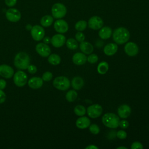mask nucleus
<instances>
[{
    "instance_id": "31",
    "label": "nucleus",
    "mask_w": 149,
    "mask_h": 149,
    "mask_svg": "<svg viewBox=\"0 0 149 149\" xmlns=\"http://www.w3.org/2000/svg\"><path fill=\"white\" fill-rule=\"evenodd\" d=\"M89 130L93 134H98L100 132V129L97 125L92 124L89 126Z\"/></svg>"
},
{
    "instance_id": "30",
    "label": "nucleus",
    "mask_w": 149,
    "mask_h": 149,
    "mask_svg": "<svg viewBox=\"0 0 149 149\" xmlns=\"http://www.w3.org/2000/svg\"><path fill=\"white\" fill-rule=\"evenodd\" d=\"M87 26V22L84 20H81L78 21L75 24L74 27H75V29L78 31H83L86 29Z\"/></svg>"
},
{
    "instance_id": "41",
    "label": "nucleus",
    "mask_w": 149,
    "mask_h": 149,
    "mask_svg": "<svg viewBox=\"0 0 149 149\" xmlns=\"http://www.w3.org/2000/svg\"><path fill=\"white\" fill-rule=\"evenodd\" d=\"M6 86V82L4 79H0V89L3 90Z\"/></svg>"
},
{
    "instance_id": "1",
    "label": "nucleus",
    "mask_w": 149,
    "mask_h": 149,
    "mask_svg": "<svg viewBox=\"0 0 149 149\" xmlns=\"http://www.w3.org/2000/svg\"><path fill=\"white\" fill-rule=\"evenodd\" d=\"M112 37L113 41L119 44H123L128 41L130 38V33L128 30L125 27H120L116 28L113 34Z\"/></svg>"
},
{
    "instance_id": "32",
    "label": "nucleus",
    "mask_w": 149,
    "mask_h": 149,
    "mask_svg": "<svg viewBox=\"0 0 149 149\" xmlns=\"http://www.w3.org/2000/svg\"><path fill=\"white\" fill-rule=\"evenodd\" d=\"M98 60V57L96 54H90V55L87 58V61L90 63H95Z\"/></svg>"
},
{
    "instance_id": "28",
    "label": "nucleus",
    "mask_w": 149,
    "mask_h": 149,
    "mask_svg": "<svg viewBox=\"0 0 149 149\" xmlns=\"http://www.w3.org/2000/svg\"><path fill=\"white\" fill-rule=\"evenodd\" d=\"M77 97V92L74 90H70L66 94L65 98L68 102H73L74 101Z\"/></svg>"
},
{
    "instance_id": "6",
    "label": "nucleus",
    "mask_w": 149,
    "mask_h": 149,
    "mask_svg": "<svg viewBox=\"0 0 149 149\" xmlns=\"http://www.w3.org/2000/svg\"><path fill=\"white\" fill-rule=\"evenodd\" d=\"M13 81L16 86L18 87L24 86L27 82V76L22 70H18L13 74Z\"/></svg>"
},
{
    "instance_id": "37",
    "label": "nucleus",
    "mask_w": 149,
    "mask_h": 149,
    "mask_svg": "<svg viewBox=\"0 0 149 149\" xmlns=\"http://www.w3.org/2000/svg\"><path fill=\"white\" fill-rule=\"evenodd\" d=\"M28 72L31 74H34L37 71V67L34 65H29L27 68Z\"/></svg>"
},
{
    "instance_id": "24",
    "label": "nucleus",
    "mask_w": 149,
    "mask_h": 149,
    "mask_svg": "<svg viewBox=\"0 0 149 149\" xmlns=\"http://www.w3.org/2000/svg\"><path fill=\"white\" fill-rule=\"evenodd\" d=\"M54 22V17L51 15H45L40 20V24L42 26L47 27L50 26Z\"/></svg>"
},
{
    "instance_id": "33",
    "label": "nucleus",
    "mask_w": 149,
    "mask_h": 149,
    "mask_svg": "<svg viewBox=\"0 0 149 149\" xmlns=\"http://www.w3.org/2000/svg\"><path fill=\"white\" fill-rule=\"evenodd\" d=\"M52 78V73L51 72H45L42 76V79L45 81H49Z\"/></svg>"
},
{
    "instance_id": "25",
    "label": "nucleus",
    "mask_w": 149,
    "mask_h": 149,
    "mask_svg": "<svg viewBox=\"0 0 149 149\" xmlns=\"http://www.w3.org/2000/svg\"><path fill=\"white\" fill-rule=\"evenodd\" d=\"M61 57L59 55L56 54H52L48 56V61L52 65H58L61 63Z\"/></svg>"
},
{
    "instance_id": "14",
    "label": "nucleus",
    "mask_w": 149,
    "mask_h": 149,
    "mask_svg": "<svg viewBox=\"0 0 149 149\" xmlns=\"http://www.w3.org/2000/svg\"><path fill=\"white\" fill-rule=\"evenodd\" d=\"M51 42L54 47L60 48L65 44L66 37L61 33L55 34L51 38Z\"/></svg>"
},
{
    "instance_id": "34",
    "label": "nucleus",
    "mask_w": 149,
    "mask_h": 149,
    "mask_svg": "<svg viewBox=\"0 0 149 149\" xmlns=\"http://www.w3.org/2000/svg\"><path fill=\"white\" fill-rule=\"evenodd\" d=\"M75 38L77 42H83L85 40V35L81 31H78L75 34Z\"/></svg>"
},
{
    "instance_id": "39",
    "label": "nucleus",
    "mask_w": 149,
    "mask_h": 149,
    "mask_svg": "<svg viewBox=\"0 0 149 149\" xmlns=\"http://www.w3.org/2000/svg\"><path fill=\"white\" fill-rule=\"evenodd\" d=\"M17 2V0H5V4L9 7L14 6Z\"/></svg>"
},
{
    "instance_id": "8",
    "label": "nucleus",
    "mask_w": 149,
    "mask_h": 149,
    "mask_svg": "<svg viewBox=\"0 0 149 149\" xmlns=\"http://www.w3.org/2000/svg\"><path fill=\"white\" fill-rule=\"evenodd\" d=\"M102 107L98 104H93L89 106L87 109V113L88 116L91 118H97L102 114Z\"/></svg>"
},
{
    "instance_id": "38",
    "label": "nucleus",
    "mask_w": 149,
    "mask_h": 149,
    "mask_svg": "<svg viewBox=\"0 0 149 149\" xmlns=\"http://www.w3.org/2000/svg\"><path fill=\"white\" fill-rule=\"evenodd\" d=\"M119 126L122 129H126L129 126V122L126 120H122L119 121Z\"/></svg>"
},
{
    "instance_id": "18",
    "label": "nucleus",
    "mask_w": 149,
    "mask_h": 149,
    "mask_svg": "<svg viewBox=\"0 0 149 149\" xmlns=\"http://www.w3.org/2000/svg\"><path fill=\"white\" fill-rule=\"evenodd\" d=\"M91 125V121L88 117L81 116L76 121V126L80 129H84L88 127Z\"/></svg>"
},
{
    "instance_id": "4",
    "label": "nucleus",
    "mask_w": 149,
    "mask_h": 149,
    "mask_svg": "<svg viewBox=\"0 0 149 149\" xmlns=\"http://www.w3.org/2000/svg\"><path fill=\"white\" fill-rule=\"evenodd\" d=\"M53 86L58 90L65 91L70 87V82L69 79L65 76H58L54 80Z\"/></svg>"
},
{
    "instance_id": "42",
    "label": "nucleus",
    "mask_w": 149,
    "mask_h": 149,
    "mask_svg": "<svg viewBox=\"0 0 149 149\" xmlns=\"http://www.w3.org/2000/svg\"><path fill=\"white\" fill-rule=\"evenodd\" d=\"M85 148L86 149H98V147L94 144H90L87 146Z\"/></svg>"
},
{
    "instance_id": "3",
    "label": "nucleus",
    "mask_w": 149,
    "mask_h": 149,
    "mask_svg": "<svg viewBox=\"0 0 149 149\" xmlns=\"http://www.w3.org/2000/svg\"><path fill=\"white\" fill-rule=\"evenodd\" d=\"M119 118L118 115L113 113H106L102 118L103 124L107 127L111 129H115L119 126Z\"/></svg>"
},
{
    "instance_id": "9",
    "label": "nucleus",
    "mask_w": 149,
    "mask_h": 149,
    "mask_svg": "<svg viewBox=\"0 0 149 149\" xmlns=\"http://www.w3.org/2000/svg\"><path fill=\"white\" fill-rule=\"evenodd\" d=\"M5 16L8 20L11 22H17L21 18V13L19 10L15 8H9L7 10Z\"/></svg>"
},
{
    "instance_id": "21",
    "label": "nucleus",
    "mask_w": 149,
    "mask_h": 149,
    "mask_svg": "<svg viewBox=\"0 0 149 149\" xmlns=\"http://www.w3.org/2000/svg\"><path fill=\"white\" fill-rule=\"evenodd\" d=\"M112 34V31L111 28L108 26L102 27L98 32L99 37L103 40H107L109 38Z\"/></svg>"
},
{
    "instance_id": "23",
    "label": "nucleus",
    "mask_w": 149,
    "mask_h": 149,
    "mask_svg": "<svg viewBox=\"0 0 149 149\" xmlns=\"http://www.w3.org/2000/svg\"><path fill=\"white\" fill-rule=\"evenodd\" d=\"M71 84L73 88L76 90H79L81 89L84 86V80L81 77L76 76L72 79Z\"/></svg>"
},
{
    "instance_id": "35",
    "label": "nucleus",
    "mask_w": 149,
    "mask_h": 149,
    "mask_svg": "<svg viewBox=\"0 0 149 149\" xmlns=\"http://www.w3.org/2000/svg\"><path fill=\"white\" fill-rule=\"evenodd\" d=\"M116 137L119 139H125L127 137V133L123 130H120L116 132Z\"/></svg>"
},
{
    "instance_id": "7",
    "label": "nucleus",
    "mask_w": 149,
    "mask_h": 149,
    "mask_svg": "<svg viewBox=\"0 0 149 149\" xmlns=\"http://www.w3.org/2000/svg\"><path fill=\"white\" fill-rule=\"evenodd\" d=\"M31 36L35 41H41L44 37L45 30L42 26L35 25L31 29Z\"/></svg>"
},
{
    "instance_id": "29",
    "label": "nucleus",
    "mask_w": 149,
    "mask_h": 149,
    "mask_svg": "<svg viewBox=\"0 0 149 149\" xmlns=\"http://www.w3.org/2000/svg\"><path fill=\"white\" fill-rule=\"evenodd\" d=\"M74 112L76 115L79 116H82L86 114V109L83 105H78L74 107Z\"/></svg>"
},
{
    "instance_id": "2",
    "label": "nucleus",
    "mask_w": 149,
    "mask_h": 149,
    "mask_svg": "<svg viewBox=\"0 0 149 149\" xmlns=\"http://www.w3.org/2000/svg\"><path fill=\"white\" fill-rule=\"evenodd\" d=\"M16 68L21 70L27 69L30 63V58L29 55L24 52H20L17 53L13 61Z\"/></svg>"
},
{
    "instance_id": "44",
    "label": "nucleus",
    "mask_w": 149,
    "mask_h": 149,
    "mask_svg": "<svg viewBox=\"0 0 149 149\" xmlns=\"http://www.w3.org/2000/svg\"><path fill=\"white\" fill-rule=\"evenodd\" d=\"M116 149H127V147H125L124 146H120L116 148Z\"/></svg>"
},
{
    "instance_id": "22",
    "label": "nucleus",
    "mask_w": 149,
    "mask_h": 149,
    "mask_svg": "<svg viewBox=\"0 0 149 149\" xmlns=\"http://www.w3.org/2000/svg\"><path fill=\"white\" fill-rule=\"evenodd\" d=\"M79 47L80 50L86 54H90L93 52L94 47L93 45L87 41H83V42H81Z\"/></svg>"
},
{
    "instance_id": "26",
    "label": "nucleus",
    "mask_w": 149,
    "mask_h": 149,
    "mask_svg": "<svg viewBox=\"0 0 149 149\" xmlns=\"http://www.w3.org/2000/svg\"><path fill=\"white\" fill-rule=\"evenodd\" d=\"M109 69V65L105 61L101 62L97 66V71L100 74H105Z\"/></svg>"
},
{
    "instance_id": "40",
    "label": "nucleus",
    "mask_w": 149,
    "mask_h": 149,
    "mask_svg": "<svg viewBox=\"0 0 149 149\" xmlns=\"http://www.w3.org/2000/svg\"><path fill=\"white\" fill-rule=\"evenodd\" d=\"M6 100V94L2 90L0 89V104L3 103Z\"/></svg>"
},
{
    "instance_id": "43",
    "label": "nucleus",
    "mask_w": 149,
    "mask_h": 149,
    "mask_svg": "<svg viewBox=\"0 0 149 149\" xmlns=\"http://www.w3.org/2000/svg\"><path fill=\"white\" fill-rule=\"evenodd\" d=\"M43 41L44 42V43L48 44L49 42H51V38L49 37H45L43 38Z\"/></svg>"
},
{
    "instance_id": "12",
    "label": "nucleus",
    "mask_w": 149,
    "mask_h": 149,
    "mask_svg": "<svg viewBox=\"0 0 149 149\" xmlns=\"http://www.w3.org/2000/svg\"><path fill=\"white\" fill-rule=\"evenodd\" d=\"M125 53L129 56H134L139 52V47L134 42H128L124 47Z\"/></svg>"
},
{
    "instance_id": "13",
    "label": "nucleus",
    "mask_w": 149,
    "mask_h": 149,
    "mask_svg": "<svg viewBox=\"0 0 149 149\" xmlns=\"http://www.w3.org/2000/svg\"><path fill=\"white\" fill-rule=\"evenodd\" d=\"M54 27L55 31L59 33L63 34L68 31L69 26L68 23L62 19H58L56 20L54 24Z\"/></svg>"
},
{
    "instance_id": "20",
    "label": "nucleus",
    "mask_w": 149,
    "mask_h": 149,
    "mask_svg": "<svg viewBox=\"0 0 149 149\" xmlns=\"http://www.w3.org/2000/svg\"><path fill=\"white\" fill-rule=\"evenodd\" d=\"M118 47L115 43H109L104 48V52L107 56L113 55L118 51Z\"/></svg>"
},
{
    "instance_id": "5",
    "label": "nucleus",
    "mask_w": 149,
    "mask_h": 149,
    "mask_svg": "<svg viewBox=\"0 0 149 149\" xmlns=\"http://www.w3.org/2000/svg\"><path fill=\"white\" fill-rule=\"evenodd\" d=\"M51 13L54 18L61 19L66 15L67 9L63 4L61 3H56L54 4L51 8Z\"/></svg>"
},
{
    "instance_id": "15",
    "label": "nucleus",
    "mask_w": 149,
    "mask_h": 149,
    "mask_svg": "<svg viewBox=\"0 0 149 149\" xmlns=\"http://www.w3.org/2000/svg\"><path fill=\"white\" fill-rule=\"evenodd\" d=\"M14 74L13 68L6 64L0 65V76L5 79H10Z\"/></svg>"
},
{
    "instance_id": "17",
    "label": "nucleus",
    "mask_w": 149,
    "mask_h": 149,
    "mask_svg": "<svg viewBox=\"0 0 149 149\" xmlns=\"http://www.w3.org/2000/svg\"><path fill=\"white\" fill-rule=\"evenodd\" d=\"M43 80L39 77H33L28 81L29 86L33 89H38L42 87Z\"/></svg>"
},
{
    "instance_id": "16",
    "label": "nucleus",
    "mask_w": 149,
    "mask_h": 149,
    "mask_svg": "<svg viewBox=\"0 0 149 149\" xmlns=\"http://www.w3.org/2000/svg\"><path fill=\"white\" fill-rule=\"evenodd\" d=\"M118 114L121 118L125 119L129 116L131 113V108L127 104H122L118 108Z\"/></svg>"
},
{
    "instance_id": "36",
    "label": "nucleus",
    "mask_w": 149,
    "mask_h": 149,
    "mask_svg": "<svg viewBox=\"0 0 149 149\" xmlns=\"http://www.w3.org/2000/svg\"><path fill=\"white\" fill-rule=\"evenodd\" d=\"M130 148L132 149H137V148L143 149V146L141 143H140L139 141H134L132 144Z\"/></svg>"
},
{
    "instance_id": "11",
    "label": "nucleus",
    "mask_w": 149,
    "mask_h": 149,
    "mask_svg": "<svg viewBox=\"0 0 149 149\" xmlns=\"http://www.w3.org/2000/svg\"><path fill=\"white\" fill-rule=\"evenodd\" d=\"M36 51L42 57H47L51 54L50 47L44 42L37 44L36 46Z\"/></svg>"
},
{
    "instance_id": "27",
    "label": "nucleus",
    "mask_w": 149,
    "mask_h": 149,
    "mask_svg": "<svg viewBox=\"0 0 149 149\" xmlns=\"http://www.w3.org/2000/svg\"><path fill=\"white\" fill-rule=\"evenodd\" d=\"M66 47L72 50H74L76 49L78 47V43L76 40L73 38H68L66 41Z\"/></svg>"
},
{
    "instance_id": "19",
    "label": "nucleus",
    "mask_w": 149,
    "mask_h": 149,
    "mask_svg": "<svg viewBox=\"0 0 149 149\" xmlns=\"http://www.w3.org/2000/svg\"><path fill=\"white\" fill-rule=\"evenodd\" d=\"M73 62L76 65H82L87 61V57L84 54L77 52L72 57Z\"/></svg>"
},
{
    "instance_id": "10",
    "label": "nucleus",
    "mask_w": 149,
    "mask_h": 149,
    "mask_svg": "<svg viewBox=\"0 0 149 149\" xmlns=\"http://www.w3.org/2000/svg\"><path fill=\"white\" fill-rule=\"evenodd\" d=\"M103 20L97 16H92L88 21V27L93 30H99L103 26Z\"/></svg>"
}]
</instances>
